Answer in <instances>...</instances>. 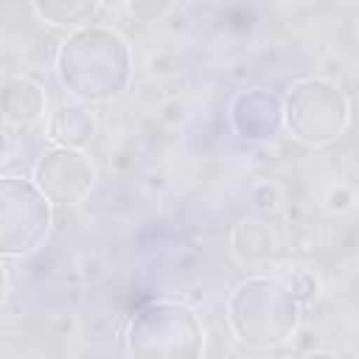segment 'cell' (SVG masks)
Segmentation results:
<instances>
[{
  "mask_svg": "<svg viewBox=\"0 0 359 359\" xmlns=\"http://www.w3.org/2000/svg\"><path fill=\"white\" fill-rule=\"evenodd\" d=\"M59 84L81 104H101L121 95L132 81V50L112 25L70 31L53 59Z\"/></svg>",
  "mask_w": 359,
  "mask_h": 359,
  "instance_id": "6da1fadb",
  "label": "cell"
},
{
  "mask_svg": "<svg viewBox=\"0 0 359 359\" xmlns=\"http://www.w3.org/2000/svg\"><path fill=\"white\" fill-rule=\"evenodd\" d=\"M224 320L233 339L250 351H272L289 342L300 325V303L275 275H247L233 286Z\"/></svg>",
  "mask_w": 359,
  "mask_h": 359,
  "instance_id": "7a4b0ae2",
  "label": "cell"
},
{
  "mask_svg": "<svg viewBox=\"0 0 359 359\" xmlns=\"http://www.w3.org/2000/svg\"><path fill=\"white\" fill-rule=\"evenodd\" d=\"M123 342L132 359H202L205 325L180 300H151L132 314Z\"/></svg>",
  "mask_w": 359,
  "mask_h": 359,
  "instance_id": "3957f363",
  "label": "cell"
},
{
  "mask_svg": "<svg viewBox=\"0 0 359 359\" xmlns=\"http://www.w3.org/2000/svg\"><path fill=\"white\" fill-rule=\"evenodd\" d=\"M351 126V104L342 87L325 76H306L289 84L283 95V129L306 149H323L339 140Z\"/></svg>",
  "mask_w": 359,
  "mask_h": 359,
  "instance_id": "277c9868",
  "label": "cell"
},
{
  "mask_svg": "<svg viewBox=\"0 0 359 359\" xmlns=\"http://www.w3.org/2000/svg\"><path fill=\"white\" fill-rule=\"evenodd\" d=\"M53 205L28 177L0 180V252L6 261L34 255L50 236Z\"/></svg>",
  "mask_w": 359,
  "mask_h": 359,
  "instance_id": "5b68a950",
  "label": "cell"
},
{
  "mask_svg": "<svg viewBox=\"0 0 359 359\" xmlns=\"http://www.w3.org/2000/svg\"><path fill=\"white\" fill-rule=\"evenodd\" d=\"M31 180L53 208H76L95 191L98 165L87 149L50 146L36 157Z\"/></svg>",
  "mask_w": 359,
  "mask_h": 359,
  "instance_id": "8992f818",
  "label": "cell"
},
{
  "mask_svg": "<svg viewBox=\"0 0 359 359\" xmlns=\"http://www.w3.org/2000/svg\"><path fill=\"white\" fill-rule=\"evenodd\" d=\"M227 118L238 137L252 143L269 140L283 129V98L264 87L241 90L233 95Z\"/></svg>",
  "mask_w": 359,
  "mask_h": 359,
  "instance_id": "52a82bcc",
  "label": "cell"
},
{
  "mask_svg": "<svg viewBox=\"0 0 359 359\" xmlns=\"http://www.w3.org/2000/svg\"><path fill=\"white\" fill-rule=\"evenodd\" d=\"M0 112H3V126L17 129L22 135L45 126L50 118L45 84L25 73L6 76L0 90Z\"/></svg>",
  "mask_w": 359,
  "mask_h": 359,
  "instance_id": "ba28073f",
  "label": "cell"
},
{
  "mask_svg": "<svg viewBox=\"0 0 359 359\" xmlns=\"http://www.w3.org/2000/svg\"><path fill=\"white\" fill-rule=\"evenodd\" d=\"M230 255L244 269H264L275 264L283 252L278 227L266 216H241L230 227Z\"/></svg>",
  "mask_w": 359,
  "mask_h": 359,
  "instance_id": "9c48e42d",
  "label": "cell"
},
{
  "mask_svg": "<svg viewBox=\"0 0 359 359\" xmlns=\"http://www.w3.org/2000/svg\"><path fill=\"white\" fill-rule=\"evenodd\" d=\"M98 135V115L90 104L81 101H65L59 104L48 123H45V137L53 146L65 149H87Z\"/></svg>",
  "mask_w": 359,
  "mask_h": 359,
  "instance_id": "30bf717a",
  "label": "cell"
},
{
  "mask_svg": "<svg viewBox=\"0 0 359 359\" xmlns=\"http://www.w3.org/2000/svg\"><path fill=\"white\" fill-rule=\"evenodd\" d=\"M28 8L36 14V20L56 28H70V31L95 25L101 11H107V6L95 0H36Z\"/></svg>",
  "mask_w": 359,
  "mask_h": 359,
  "instance_id": "8fae6325",
  "label": "cell"
},
{
  "mask_svg": "<svg viewBox=\"0 0 359 359\" xmlns=\"http://www.w3.org/2000/svg\"><path fill=\"white\" fill-rule=\"evenodd\" d=\"M247 194H250V202L258 210V216H269L283 205V188L275 180H255Z\"/></svg>",
  "mask_w": 359,
  "mask_h": 359,
  "instance_id": "7c38bea8",
  "label": "cell"
},
{
  "mask_svg": "<svg viewBox=\"0 0 359 359\" xmlns=\"http://www.w3.org/2000/svg\"><path fill=\"white\" fill-rule=\"evenodd\" d=\"M121 11L126 17H132L135 22H157L168 14H174L177 6L168 0H132V3H123Z\"/></svg>",
  "mask_w": 359,
  "mask_h": 359,
  "instance_id": "4fadbf2b",
  "label": "cell"
},
{
  "mask_svg": "<svg viewBox=\"0 0 359 359\" xmlns=\"http://www.w3.org/2000/svg\"><path fill=\"white\" fill-rule=\"evenodd\" d=\"M356 202H359V191L348 182H331L323 194V205L331 213H351L356 208Z\"/></svg>",
  "mask_w": 359,
  "mask_h": 359,
  "instance_id": "5bb4252c",
  "label": "cell"
},
{
  "mask_svg": "<svg viewBox=\"0 0 359 359\" xmlns=\"http://www.w3.org/2000/svg\"><path fill=\"white\" fill-rule=\"evenodd\" d=\"M286 283H289V289L294 292V297H297V303L300 306H311L314 300H317V294H320V280H317V275L311 272V269H294L289 278H283Z\"/></svg>",
  "mask_w": 359,
  "mask_h": 359,
  "instance_id": "9a60e30c",
  "label": "cell"
},
{
  "mask_svg": "<svg viewBox=\"0 0 359 359\" xmlns=\"http://www.w3.org/2000/svg\"><path fill=\"white\" fill-rule=\"evenodd\" d=\"M154 118H157V123H160L163 129H177V126H182L185 118H188V104H185L182 98H165V101L157 104Z\"/></svg>",
  "mask_w": 359,
  "mask_h": 359,
  "instance_id": "2e32d148",
  "label": "cell"
},
{
  "mask_svg": "<svg viewBox=\"0 0 359 359\" xmlns=\"http://www.w3.org/2000/svg\"><path fill=\"white\" fill-rule=\"evenodd\" d=\"M143 70L151 76V79H168L180 70V59L171 53V50H151L143 62Z\"/></svg>",
  "mask_w": 359,
  "mask_h": 359,
  "instance_id": "e0dca14e",
  "label": "cell"
},
{
  "mask_svg": "<svg viewBox=\"0 0 359 359\" xmlns=\"http://www.w3.org/2000/svg\"><path fill=\"white\" fill-rule=\"evenodd\" d=\"M76 328H79V323H76L73 314H56L53 317V325H50V334L59 337V339H70L76 334Z\"/></svg>",
  "mask_w": 359,
  "mask_h": 359,
  "instance_id": "ac0fdd59",
  "label": "cell"
},
{
  "mask_svg": "<svg viewBox=\"0 0 359 359\" xmlns=\"http://www.w3.org/2000/svg\"><path fill=\"white\" fill-rule=\"evenodd\" d=\"M297 359H342L339 353H334V351H323V348H314V351H306V353H300Z\"/></svg>",
  "mask_w": 359,
  "mask_h": 359,
  "instance_id": "d6986e66",
  "label": "cell"
}]
</instances>
